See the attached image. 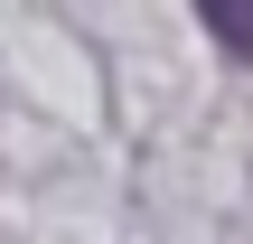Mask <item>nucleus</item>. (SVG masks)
<instances>
[{
    "mask_svg": "<svg viewBox=\"0 0 253 244\" xmlns=\"http://www.w3.org/2000/svg\"><path fill=\"white\" fill-rule=\"evenodd\" d=\"M197 19H207L235 56H253V0H197Z\"/></svg>",
    "mask_w": 253,
    "mask_h": 244,
    "instance_id": "f257e3e1",
    "label": "nucleus"
}]
</instances>
